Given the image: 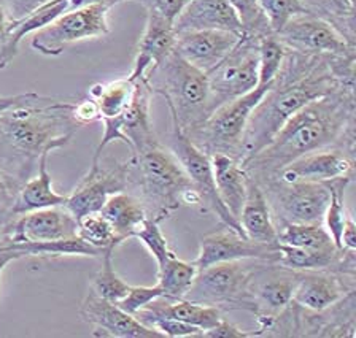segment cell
<instances>
[{"mask_svg":"<svg viewBox=\"0 0 356 338\" xmlns=\"http://www.w3.org/2000/svg\"><path fill=\"white\" fill-rule=\"evenodd\" d=\"M100 213L113 227L121 242L132 238L148 218L147 208L136 194L116 192L107 198Z\"/></svg>","mask_w":356,"mask_h":338,"instance_id":"f1b7e54d","label":"cell"},{"mask_svg":"<svg viewBox=\"0 0 356 338\" xmlns=\"http://www.w3.org/2000/svg\"><path fill=\"white\" fill-rule=\"evenodd\" d=\"M241 34L229 31H188L175 35L174 51L204 74L213 70L236 47Z\"/></svg>","mask_w":356,"mask_h":338,"instance_id":"d6986e66","label":"cell"},{"mask_svg":"<svg viewBox=\"0 0 356 338\" xmlns=\"http://www.w3.org/2000/svg\"><path fill=\"white\" fill-rule=\"evenodd\" d=\"M243 234L247 238L263 245H275L277 243V227L272 218L269 202L266 194L258 183L248 178L247 197L242 207L241 216H238Z\"/></svg>","mask_w":356,"mask_h":338,"instance_id":"cb8c5ba5","label":"cell"},{"mask_svg":"<svg viewBox=\"0 0 356 338\" xmlns=\"http://www.w3.org/2000/svg\"><path fill=\"white\" fill-rule=\"evenodd\" d=\"M355 60L356 58L316 56L288 48L277 76L250 115L241 165L269 145L286 121L305 105L339 87H355Z\"/></svg>","mask_w":356,"mask_h":338,"instance_id":"6da1fadb","label":"cell"},{"mask_svg":"<svg viewBox=\"0 0 356 338\" xmlns=\"http://www.w3.org/2000/svg\"><path fill=\"white\" fill-rule=\"evenodd\" d=\"M129 187V160L116 164L111 169H89L75 189L67 196L64 207L80 221L83 216L100 212L110 196Z\"/></svg>","mask_w":356,"mask_h":338,"instance_id":"5bb4252c","label":"cell"},{"mask_svg":"<svg viewBox=\"0 0 356 338\" xmlns=\"http://www.w3.org/2000/svg\"><path fill=\"white\" fill-rule=\"evenodd\" d=\"M300 271L282 267L275 262L254 260L252 294L256 305V318L259 330L253 337H261L275 316L280 314L293 302Z\"/></svg>","mask_w":356,"mask_h":338,"instance_id":"7c38bea8","label":"cell"},{"mask_svg":"<svg viewBox=\"0 0 356 338\" xmlns=\"http://www.w3.org/2000/svg\"><path fill=\"white\" fill-rule=\"evenodd\" d=\"M259 3L275 34L294 16L309 13L299 0H259Z\"/></svg>","mask_w":356,"mask_h":338,"instance_id":"60d3db41","label":"cell"},{"mask_svg":"<svg viewBox=\"0 0 356 338\" xmlns=\"http://www.w3.org/2000/svg\"><path fill=\"white\" fill-rule=\"evenodd\" d=\"M277 242L312 251L331 253L341 249L334 245L331 235L323 224H286L278 229Z\"/></svg>","mask_w":356,"mask_h":338,"instance_id":"836d02e7","label":"cell"},{"mask_svg":"<svg viewBox=\"0 0 356 338\" xmlns=\"http://www.w3.org/2000/svg\"><path fill=\"white\" fill-rule=\"evenodd\" d=\"M286 49L275 34L259 38V85H269L275 78Z\"/></svg>","mask_w":356,"mask_h":338,"instance_id":"f35d334b","label":"cell"},{"mask_svg":"<svg viewBox=\"0 0 356 338\" xmlns=\"http://www.w3.org/2000/svg\"><path fill=\"white\" fill-rule=\"evenodd\" d=\"M355 87H339L293 115L269 145L242 167L259 185L305 154L334 145L355 146Z\"/></svg>","mask_w":356,"mask_h":338,"instance_id":"7a4b0ae2","label":"cell"},{"mask_svg":"<svg viewBox=\"0 0 356 338\" xmlns=\"http://www.w3.org/2000/svg\"><path fill=\"white\" fill-rule=\"evenodd\" d=\"M269 85H259L245 96L221 105L202 124L186 134L189 140L209 156L225 154L241 162L242 142L248 118L269 90Z\"/></svg>","mask_w":356,"mask_h":338,"instance_id":"8992f818","label":"cell"},{"mask_svg":"<svg viewBox=\"0 0 356 338\" xmlns=\"http://www.w3.org/2000/svg\"><path fill=\"white\" fill-rule=\"evenodd\" d=\"M136 87L137 81H132L129 76L110 83H96L89 87V97L97 103L100 121L124 113L132 102Z\"/></svg>","mask_w":356,"mask_h":338,"instance_id":"4dcf8cb0","label":"cell"},{"mask_svg":"<svg viewBox=\"0 0 356 338\" xmlns=\"http://www.w3.org/2000/svg\"><path fill=\"white\" fill-rule=\"evenodd\" d=\"M170 149L175 154L178 162L181 164V167L185 169L194 191L199 194L200 207H202L204 212H211L227 229L247 237L243 234L241 223L234 218L229 210L225 207V203L221 202L215 186L213 167H211L210 156L194 145L188 135L183 134L174 123H172Z\"/></svg>","mask_w":356,"mask_h":338,"instance_id":"8fae6325","label":"cell"},{"mask_svg":"<svg viewBox=\"0 0 356 338\" xmlns=\"http://www.w3.org/2000/svg\"><path fill=\"white\" fill-rule=\"evenodd\" d=\"M341 248L347 249V251H356V226L352 216L348 214L347 221H345L342 237H341Z\"/></svg>","mask_w":356,"mask_h":338,"instance_id":"681fc988","label":"cell"},{"mask_svg":"<svg viewBox=\"0 0 356 338\" xmlns=\"http://www.w3.org/2000/svg\"><path fill=\"white\" fill-rule=\"evenodd\" d=\"M143 80L152 94L165 99L172 123L183 134H189L211 115L207 74L193 67L175 51L149 70Z\"/></svg>","mask_w":356,"mask_h":338,"instance_id":"5b68a950","label":"cell"},{"mask_svg":"<svg viewBox=\"0 0 356 338\" xmlns=\"http://www.w3.org/2000/svg\"><path fill=\"white\" fill-rule=\"evenodd\" d=\"M227 2L231 3L232 10L237 15L242 27V35L263 38L275 34L259 0H227Z\"/></svg>","mask_w":356,"mask_h":338,"instance_id":"8d00e7d4","label":"cell"},{"mask_svg":"<svg viewBox=\"0 0 356 338\" xmlns=\"http://www.w3.org/2000/svg\"><path fill=\"white\" fill-rule=\"evenodd\" d=\"M72 107L70 102L40 96L0 113V167L13 165L22 180L44 151L65 146L78 126L70 116Z\"/></svg>","mask_w":356,"mask_h":338,"instance_id":"3957f363","label":"cell"},{"mask_svg":"<svg viewBox=\"0 0 356 338\" xmlns=\"http://www.w3.org/2000/svg\"><path fill=\"white\" fill-rule=\"evenodd\" d=\"M122 2H127V0H104V5L110 10L111 7H115V5L122 3ZM132 2H134V0H132Z\"/></svg>","mask_w":356,"mask_h":338,"instance_id":"db71d44e","label":"cell"},{"mask_svg":"<svg viewBox=\"0 0 356 338\" xmlns=\"http://www.w3.org/2000/svg\"><path fill=\"white\" fill-rule=\"evenodd\" d=\"M96 3H104V0H69V12L70 10L85 8V7H89V5H96Z\"/></svg>","mask_w":356,"mask_h":338,"instance_id":"816d5d0a","label":"cell"},{"mask_svg":"<svg viewBox=\"0 0 356 338\" xmlns=\"http://www.w3.org/2000/svg\"><path fill=\"white\" fill-rule=\"evenodd\" d=\"M21 259V254L13 251V249L7 248L5 245L0 246V276H2V271L5 270V267L13 260Z\"/></svg>","mask_w":356,"mask_h":338,"instance_id":"f907efd6","label":"cell"},{"mask_svg":"<svg viewBox=\"0 0 356 338\" xmlns=\"http://www.w3.org/2000/svg\"><path fill=\"white\" fill-rule=\"evenodd\" d=\"M49 151H44L38 158V175L35 178L22 183L18 196L10 208L11 216H19L42 208H51L64 205L67 196L56 192L53 187V178L48 171Z\"/></svg>","mask_w":356,"mask_h":338,"instance_id":"484cf974","label":"cell"},{"mask_svg":"<svg viewBox=\"0 0 356 338\" xmlns=\"http://www.w3.org/2000/svg\"><path fill=\"white\" fill-rule=\"evenodd\" d=\"M78 221L64 205L19 214L5 229V243L53 242L76 235Z\"/></svg>","mask_w":356,"mask_h":338,"instance_id":"e0dca14e","label":"cell"},{"mask_svg":"<svg viewBox=\"0 0 356 338\" xmlns=\"http://www.w3.org/2000/svg\"><path fill=\"white\" fill-rule=\"evenodd\" d=\"M210 160L211 167H213L215 186L221 202L238 221L245 197H247L250 176L241 162L229 156H225V154H213V156H210Z\"/></svg>","mask_w":356,"mask_h":338,"instance_id":"83f0119b","label":"cell"},{"mask_svg":"<svg viewBox=\"0 0 356 338\" xmlns=\"http://www.w3.org/2000/svg\"><path fill=\"white\" fill-rule=\"evenodd\" d=\"M142 324L152 327V329L159 330L161 334L167 338H185V337H202L204 330L199 327L183 323V321L172 319V318H159V316H153V318H145L140 321Z\"/></svg>","mask_w":356,"mask_h":338,"instance_id":"b9f144b4","label":"cell"},{"mask_svg":"<svg viewBox=\"0 0 356 338\" xmlns=\"http://www.w3.org/2000/svg\"><path fill=\"white\" fill-rule=\"evenodd\" d=\"M76 234L91 246L100 249V251H107L110 248L115 249L122 243L118 235L115 234L113 227L110 226L108 221L104 218L100 212L83 216L78 221Z\"/></svg>","mask_w":356,"mask_h":338,"instance_id":"d590c367","label":"cell"},{"mask_svg":"<svg viewBox=\"0 0 356 338\" xmlns=\"http://www.w3.org/2000/svg\"><path fill=\"white\" fill-rule=\"evenodd\" d=\"M254 260H232L200 269L186 301L221 310L256 312L252 294Z\"/></svg>","mask_w":356,"mask_h":338,"instance_id":"52a82bcc","label":"cell"},{"mask_svg":"<svg viewBox=\"0 0 356 338\" xmlns=\"http://www.w3.org/2000/svg\"><path fill=\"white\" fill-rule=\"evenodd\" d=\"M310 15L327 21L352 45L355 42V0H299Z\"/></svg>","mask_w":356,"mask_h":338,"instance_id":"1f68e13d","label":"cell"},{"mask_svg":"<svg viewBox=\"0 0 356 338\" xmlns=\"http://www.w3.org/2000/svg\"><path fill=\"white\" fill-rule=\"evenodd\" d=\"M163 296L161 292V287L158 285L154 286H131L129 291L121 301L116 302V305L126 312L127 314H136L137 312H140L142 308L147 307L149 302H153L154 298H158Z\"/></svg>","mask_w":356,"mask_h":338,"instance_id":"7bdbcfd3","label":"cell"},{"mask_svg":"<svg viewBox=\"0 0 356 338\" xmlns=\"http://www.w3.org/2000/svg\"><path fill=\"white\" fill-rule=\"evenodd\" d=\"M152 96L153 94L145 80H138L131 105L120 116L122 142L131 148L132 154L158 140L153 130L152 116H149Z\"/></svg>","mask_w":356,"mask_h":338,"instance_id":"603a6c76","label":"cell"},{"mask_svg":"<svg viewBox=\"0 0 356 338\" xmlns=\"http://www.w3.org/2000/svg\"><path fill=\"white\" fill-rule=\"evenodd\" d=\"M129 160V186L143 202L148 218L169 219L181 205H200L199 194L170 148L154 140Z\"/></svg>","mask_w":356,"mask_h":338,"instance_id":"277c9868","label":"cell"},{"mask_svg":"<svg viewBox=\"0 0 356 338\" xmlns=\"http://www.w3.org/2000/svg\"><path fill=\"white\" fill-rule=\"evenodd\" d=\"M248 337H253V334L242 330L241 327L234 326L225 318H221L218 324L211 327L209 330H205L202 334V338H248Z\"/></svg>","mask_w":356,"mask_h":338,"instance_id":"c3c4849f","label":"cell"},{"mask_svg":"<svg viewBox=\"0 0 356 338\" xmlns=\"http://www.w3.org/2000/svg\"><path fill=\"white\" fill-rule=\"evenodd\" d=\"M353 289H356V285L355 276L352 275L326 270L300 271L293 302L310 312H321Z\"/></svg>","mask_w":356,"mask_h":338,"instance_id":"ffe728a7","label":"cell"},{"mask_svg":"<svg viewBox=\"0 0 356 338\" xmlns=\"http://www.w3.org/2000/svg\"><path fill=\"white\" fill-rule=\"evenodd\" d=\"M8 24H10V21H8V18H7V13H5L2 3H0V43L3 42L5 35H7Z\"/></svg>","mask_w":356,"mask_h":338,"instance_id":"f5cc1de1","label":"cell"},{"mask_svg":"<svg viewBox=\"0 0 356 338\" xmlns=\"http://www.w3.org/2000/svg\"><path fill=\"white\" fill-rule=\"evenodd\" d=\"M353 180H350V178H337V180L330 181L331 201L326 208L325 218H323V226H325V229L327 230V234L331 235L334 245H336L337 248H341L342 230H343L345 221H347L348 214H350L347 212V208H345L343 194H345V189H347V186Z\"/></svg>","mask_w":356,"mask_h":338,"instance_id":"e575fe53","label":"cell"},{"mask_svg":"<svg viewBox=\"0 0 356 338\" xmlns=\"http://www.w3.org/2000/svg\"><path fill=\"white\" fill-rule=\"evenodd\" d=\"M283 45L294 51L316 56L356 58V45L348 43L339 31L318 16H294L275 34Z\"/></svg>","mask_w":356,"mask_h":338,"instance_id":"4fadbf2b","label":"cell"},{"mask_svg":"<svg viewBox=\"0 0 356 338\" xmlns=\"http://www.w3.org/2000/svg\"><path fill=\"white\" fill-rule=\"evenodd\" d=\"M65 12H69V0H53L26 18L10 23L7 35L0 43V70L7 69L11 60L16 58L22 38L29 34H35Z\"/></svg>","mask_w":356,"mask_h":338,"instance_id":"4316f807","label":"cell"},{"mask_svg":"<svg viewBox=\"0 0 356 338\" xmlns=\"http://www.w3.org/2000/svg\"><path fill=\"white\" fill-rule=\"evenodd\" d=\"M211 113L259 86V38L242 35L227 56L209 71Z\"/></svg>","mask_w":356,"mask_h":338,"instance_id":"9c48e42d","label":"cell"},{"mask_svg":"<svg viewBox=\"0 0 356 338\" xmlns=\"http://www.w3.org/2000/svg\"><path fill=\"white\" fill-rule=\"evenodd\" d=\"M5 246L19 253L21 257H63V256H86L102 257L105 251L94 248L83 238L74 235L69 238H60L53 242H32V243H3Z\"/></svg>","mask_w":356,"mask_h":338,"instance_id":"f546056e","label":"cell"},{"mask_svg":"<svg viewBox=\"0 0 356 338\" xmlns=\"http://www.w3.org/2000/svg\"><path fill=\"white\" fill-rule=\"evenodd\" d=\"M0 246H2V245H0Z\"/></svg>","mask_w":356,"mask_h":338,"instance_id":"11a10c76","label":"cell"},{"mask_svg":"<svg viewBox=\"0 0 356 338\" xmlns=\"http://www.w3.org/2000/svg\"><path fill=\"white\" fill-rule=\"evenodd\" d=\"M108 8L104 3L70 10L32 37L31 47L43 56H59L72 43L110 34Z\"/></svg>","mask_w":356,"mask_h":338,"instance_id":"30bf717a","label":"cell"},{"mask_svg":"<svg viewBox=\"0 0 356 338\" xmlns=\"http://www.w3.org/2000/svg\"><path fill=\"white\" fill-rule=\"evenodd\" d=\"M22 186V180H19L10 170L0 167V212L8 210L13 205L16 196H18L19 187Z\"/></svg>","mask_w":356,"mask_h":338,"instance_id":"ee69618b","label":"cell"},{"mask_svg":"<svg viewBox=\"0 0 356 338\" xmlns=\"http://www.w3.org/2000/svg\"><path fill=\"white\" fill-rule=\"evenodd\" d=\"M70 116L75 123L80 124H91L100 121V113L96 101H92L91 97L85 99V101L75 102L74 107L70 110Z\"/></svg>","mask_w":356,"mask_h":338,"instance_id":"7dc6e473","label":"cell"},{"mask_svg":"<svg viewBox=\"0 0 356 338\" xmlns=\"http://www.w3.org/2000/svg\"><path fill=\"white\" fill-rule=\"evenodd\" d=\"M81 319L94 326V337L111 338H165L159 330L142 324L136 316L126 312L113 302L99 297L89 289L80 307Z\"/></svg>","mask_w":356,"mask_h":338,"instance_id":"2e32d148","label":"cell"},{"mask_svg":"<svg viewBox=\"0 0 356 338\" xmlns=\"http://www.w3.org/2000/svg\"><path fill=\"white\" fill-rule=\"evenodd\" d=\"M136 318L142 321L145 318H153V316H159V318H172L183 321V323L193 324L202 329L204 332L215 327L222 318L221 312L215 307H209V305H200L196 302L186 301V298H180V301H170L165 297H158L153 302H149L147 307L137 312Z\"/></svg>","mask_w":356,"mask_h":338,"instance_id":"d4e9b609","label":"cell"},{"mask_svg":"<svg viewBox=\"0 0 356 338\" xmlns=\"http://www.w3.org/2000/svg\"><path fill=\"white\" fill-rule=\"evenodd\" d=\"M134 2L142 3L147 12L158 13L174 23L177 16L188 5L189 0H134Z\"/></svg>","mask_w":356,"mask_h":338,"instance_id":"bcb514c9","label":"cell"},{"mask_svg":"<svg viewBox=\"0 0 356 338\" xmlns=\"http://www.w3.org/2000/svg\"><path fill=\"white\" fill-rule=\"evenodd\" d=\"M53 0H0L10 23L19 21Z\"/></svg>","mask_w":356,"mask_h":338,"instance_id":"f6af8a7d","label":"cell"},{"mask_svg":"<svg viewBox=\"0 0 356 338\" xmlns=\"http://www.w3.org/2000/svg\"><path fill=\"white\" fill-rule=\"evenodd\" d=\"M278 254V243L263 245L243 237L231 229L205 235L200 240L199 256L194 260L196 267L205 269L209 265L232 260H266L275 262Z\"/></svg>","mask_w":356,"mask_h":338,"instance_id":"ac0fdd59","label":"cell"},{"mask_svg":"<svg viewBox=\"0 0 356 338\" xmlns=\"http://www.w3.org/2000/svg\"><path fill=\"white\" fill-rule=\"evenodd\" d=\"M277 227L286 224H323L331 201L330 181L285 183L277 176L259 183Z\"/></svg>","mask_w":356,"mask_h":338,"instance_id":"ba28073f","label":"cell"},{"mask_svg":"<svg viewBox=\"0 0 356 338\" xmlns=\"http://www.w3.org/2000/svg\"><path fill=\"white\" fill-rule=\"evenodd\" d=\"M134 237L138 238L145 248L148 249L149 254L154 257L156 264H158V269L163 267L165 260L170 257L172 251L169 249V245H167V238L164 237L163 230H161L159 223H156L154 219L147 218V221H145L143 226Z\"/></svg>","mask_w":356,"mask_h":338,"instance_id":"ab89813d","label":"cell"},{"mask_svg":"<svg viewBox=\"0 0 356 338\" xmlns=\"http://www.w3.org/2000/svg\"><path fill=\"white\" fill-rule=\"evenodd\" d=\"M175 34L188 31H229L242 35L237 15L227 0H189L174 21Z\"/></svg>","mask_w":356,"mask_h":338,"instance_id":"7402d4cb","label":"cell"},{"mask_svg":"<svg viewBox=\"0 0 356 338\" xmlns=\"http://www.w3.org/2000/svg\"><path fill=\"white\" fill-rule=\"evenodd\" d=\"M174 23L154 12H147V24L136 49L134 67L129 74L132 81L143 80L149 70L163 64L174 51Z\"/></svg>","mask_w":356,"mask_h":338,"instance_id":"44dd1931","label":"cell"},{"mask_svg":"<svg viewBox=\"0 0 356 338\" xmlns=\"http://www.w3.org/2000/svg\"><path fill=\"white\" fill-rule=\"evenodd\" d=\"M113 248L107 249L102 256V269H100L91 282V291L96 292L99 297L105 301L116 303L126 296L129 291V285L124 280H121L113 269L111 256H113Z\"/></svg>","mask_w":356,"mask_h":338,"instance_id":"74e56055","label":"cell"},{"mask_svg":"<svg viewBox=\"0 0 356 338\" xmlns=\"http://www.w3.org/2000/svg\"><path fill=\"white\" fill-rule=\"evenodd\" d=\"M159 270L158 286L165 298L170 301H180L185 298L188 291L191 289L194 280L199 269L194 262H186V260L178 259L174 253L165 260V264Z\"/></svg>","mask_w":356,"mask_h":338,"instance_id":"d6a6232c","label":"cell"},{"mask_svg":"<svg viewBox=\"0 0 356 338\" xmlns=\"http://www.w3.org/2000/svg\"><path fill=\"white\" fill-rule=\"evenodd\" d=\"M285 183L294 181H331L355 178V146L334 145L309 153L285 165L275 175Z\"/></svg>","mask_w":356,"mask_h":338,"instance_id":"9a60e30c","label":"cell"}]
</instances>
